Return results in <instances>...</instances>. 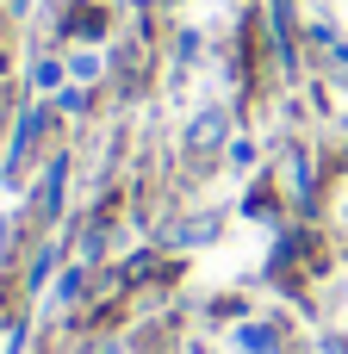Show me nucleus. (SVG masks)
<instances>
[{
	"label": "nucleus",
	"mask_w": 348,
	"mask_h": 354,
	"mask_svg": "<svg viewBox=\"0 0 348 354\" xmlns=\"http://www.w3.org/2000/svg\"><path fill=\"white\" fill-rule=\"evenodd\" d=\"M87 354H118V348H112V342H100V348H87Z\"/></svg>",
	"instance_id": "39448f33"
},
{
	"label": "nucleus",
	"mask_w": 348,
	"mask_h": 354,
	"mask_svg": "<svg viewBox=\"0 0 348 354\" xmlns=\"http://www.w3.org/2000/svg\"><path fill=\"white\" fill-rule=\"evenodd\" d=\"M44 124H50V112L44 106H31L25 118H19V131H12V156H6V180H19L25 174V162L37 156V143H44Z\"/></svg>",
	"instance_id": "f257e3e1"
},
{
	"label": "nucleus",
	"mask_w": 348,
	"mask_h": 354,
	"mask_svg": "<svg viewBox=\"0 0 348 354\" xmlns=\"http://www.w3.org/2000/svg\"><path fill=\"white\" fill-rule=\"evenodd\" d=\"M218 137H224V112H205V118H193V131H187L193 149H218Z\"/></svg>",
	"instance_id": "f03ea898"
},
{
	"label": "nucleus",
	"mask_w": 348,
	"mask_h": 354,
	"mask_svg": "<svg viewBox=\"0 0 348 354\" xmlns=\"http://www.w3.org/2000/svg\"><path fill=\"white\" fill-rule=\"evenodd\" d=\"M68 25H75V31H81V37H93V31H100V25H106V19H93V6H81V12H75V19H68Z\"/></svg>",
	"instance_id": "20e7f679"
},
{
	"label": "nucleus",
	"mask_w": 348,
	"mask_h": 354,
	"mask_svg": "<svg viewBox=\"0 0 348 354\" xmlns=\"http://www.w3.org/2000/svg\"><path fill=\"white\" fill-rule=\"evenodd\" d=\"M243 348H249V354H280V330L255 324V330H243Z\"/></svg>",
	"instance_id": "7ed1b4c3"
}]
</instances>
